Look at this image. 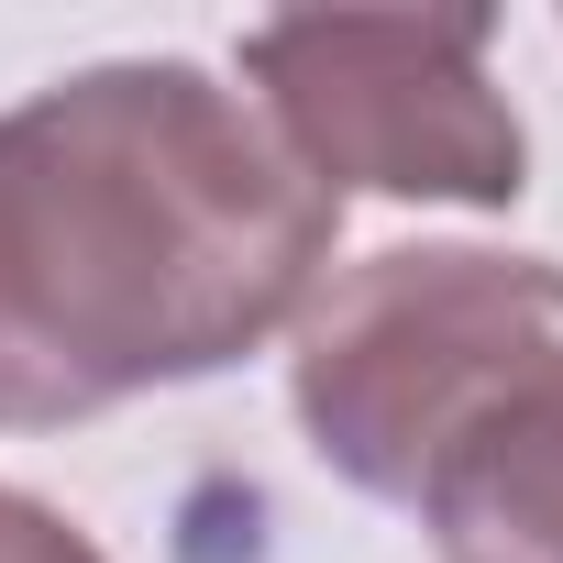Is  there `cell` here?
Instances as JSON below:
<instances>
[{
	"instance_id": "cell-1",
	"label": "cell",
	"mask_w": 563,
	"mask_h": 563,
	"mask_svg": "<svg viewBox=\"0 0 563 563\" xmlns=\"http://www.w3.org/2000/svg\"><path fill=\"white\" fill-rule=\"evenodd\" d=\"M343 199L188 56L78 67L0 111V431H67L288 332Z\"/></svg>"
},
{
	"instance_id": "cell-2",
	"label": "cell",
	"mask_w": 563,
	"mask_h": 563,
	"mask_svg": "<svg viewBox=\"0 0 563 563\" xmlns=\"http://www.w3.org/2000/svg\"><path fill=\"white\" fill-rule=\"evenodd\" d=\"M552 387H563V265L486 243L365 254L310 299L288 365L310 453L387 508H409L442 453H464L486 420Z\"/></svg>"
},
{
	"instance_id": "cell-3",
	"label": "cell",
	"mask_w": 563,
	"mask_h": 563,
	"mask_svg": "<svg viewBox=\"0 0 563 563\" xmlns=\"http://www.w3.org/2000/svg\"><path fill=\"white\" fill-rule=\"evenodd\" d=\"M486 12H288L243 34L265 133L332 199H453L508 210L530 188V133L486 78Z\"/></svg>"
},
{
	"instance_id": "cell-4",
	"label": "cell",
	"mask_w": 563,
	"mask_h": 563,
	"mask_svg": "<svg viewBox=\"0 0 563 563\" xmlns=\"http://www.w3.org/2000/svg\"><path fill=\"white\" fill-rule=\"evenodd\" d=\"M409 508L442 563H563V387L442 453Z\"/></svg>"
},
{
	"instance_id": "cell-5",
	"label": "cell",
	"mask_w": 563,
	"mask_h": 563,
	"mask_svg": "<svg viewBox=\"0 0 563 563\" xmlns=\"http://www.w3.org/2000/svg\"><path fill=\"white\" fill-rule=\"evenodd\" d=\"M0 563H111L78 519H56L45 497H23V486H0Z\"/></svg>"
}]
</instances>
